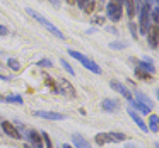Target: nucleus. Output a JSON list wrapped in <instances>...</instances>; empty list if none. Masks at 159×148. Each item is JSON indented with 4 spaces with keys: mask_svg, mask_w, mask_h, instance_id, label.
Masks as SVG:
<instances>
[{
    "mask_svg": "<svg viewBox=\"0 0 159 148\" xmlns=\"http://www.w3.org/2000/svg\"><path fill=\"white\" fill-rule=\"evenodd\" d=\"M26 12H28V14H29V15H31V17H34V19H36V21H38V22H39V24H41V26H43V27H46V29H48V31H50V32H52V34H55V36H57V38H60V39H63V34H62V31H58V29H57V27H55V26H53V24H52V22H50V21H48V19H46V17H43V15H41V14H38V12H36V11H33V9H26Z\"/></svg>",
    "mask_w": 159,
    "mask_h": 148,
    "instance_id": "f257e3e1",
    "label": "nucleus"
},
{
    "mask_svg": "<svg viewBox=\"0 0 159 148\" xmlns=\"http://www.w3.org/2000/svg\"><path fill=\"white\" fill-rule=\"evenodd\" d=\"M67 53H69V55L72 56V58H75L77 61H80V63H82V65L86 66L87 70H91V72H94V73H101V66L98 65L96 61H93V60H89L87 56H84L82 53L75 51V49H69Z\"/></svg>",
    "mask_w": 159,
    "mask_h": 148,
    "instance_id": "f03ea898",
    "label": "nucleus"
},
{
    "mask_svg": "<svg viewBox=\"0 0 159 148\" xmlns=\"http://www.w3.org/2000/svg\"><path fill=\"white\" fill-rule=\"evenodd\" d=\"M123 133H99L96 134V143L98 145H106V143H118V141L125 140Z\"/></svg>",
    "mask_w": 159,
    "mask_h": 148,
    "instance_id": "7ed1b4c3",
    "label": "nucleus"
},
{
    "mask_svg": "<svg viewBox=\"0 0 159 148\" xmlns=\"http://www.w3.org/2000/svg\"><path fill=\"white\" fill-rule=\"evenodd\" d=\"M106 12H108V17H110V21L116 22L120 21L121 17V2L120 0H110L108 2V7H106Z\"/></svg>",
    "mask_w": 159,
    "mask_h": 148,
    "instance_id": "20e7f679",
    "label": "nucleus"
},
{
    "mask_svg": "<svg viewBox=\"0 0 159 148\" xmlns=\"http://www.w3.org/2000/svg\"><path fill=\"white\" fill-rule=\"evenodd\" d=\"M34 116L43 117V119H52V121H63V119H67L65 114L52 112V111H34Z\"/></svg>",
    "mask_w": 159,
    "mask_h": 148,
    "instance_id": "39448f33",
    "label": "nucleus"
},
{
    "mask_svg": "<svg viewBox=\"0 0 159 148\" xmlns=\"http://www.w3.org/2000/svg\"><path fill=\"white\" fill-rule=\"evenodd\" d=\"M110 87L113 90H116L118 94H121V95L125 97V99H128V100H134V97H132V92L127 89V87L123 85V83H120V82H116V80H111L110 82Z\"/></svg>",
    "mask_w": 159,
    "mask_h": 148,
    "instance_id": "423d86ee",
    "label": "nucleus"
},
{
    "mask_svg": "<svg viewBox=\"0 0 159 148\" xmlns=\"http://www.w3.org/2000/svg\"><path fill=\"white\" fill-rule=\"evenodd\" d=\"M147 36H149V44H151V48H157V38H159L157 24L149 26L147 27Z\"/></svg>",
    "mask_w": 159,
    "mask_h": 148,
    "instance_id": "0eeeda50",
    "label": "nucleus"
},
{
    "mask_svg": "<svg viewBox=\"0 0 159 148\" xmlns=\"http://www.w3.org/2000/svg\"><path fill=\"white\" fill-rule=\"evenodd\" d=\"M2 129H4L11 138H16V140H19V138L22 136V134L17 131V128H16L14 124L11 123V121H2Z\"/></svg>",
    "mask_w": 159,
    "mask_h": 148,
    "instance_id": "6e6552de",
    "label": "nucleus"
},
{
    "mask_svg": "<svg viewBox=\"0 0 159 148\" xmlns=\"http://www.w3.org/2000/svg\"><path fill=\"white\" fill-rule=\"evenodd\" d=\"M58 85H60V92L62 94H65V95H69V97H75V89L72 87V83H70L69 80L62 78L58 82Z\"/></svg>",
    "mask_w": 159,
    "mask_h": 148,
    "instance_id": "1a4fd4ad",
    "label": "nucleus"
},
{
    "mask_svg": "<svg viewBox=\"0 0 159 148\" xmlns=\"http://www.w3.org/2000/svg\"><path fill=\"white\" fill-rule=\"evenodd\" d=\"M72 141H74V145H75V148H91L89 141H87L82 134H77V133L72 134Z\"/></svg>",
    "mask_w": 159,
    "mask_h": 148,
    "instance_id": "9d476101",
    "label": "nucleus"
},
{
    "mask_svg": "<svg viewBox=\"0 0 159 148\" xmlns=\"http://www.w3.org/2000/svg\"><path fill=\"white\" fill-rule=\"evenodd\" d=\"M28 140L31 141V145H34V148H43V141H41V134H38L36 131H29L28 134Z\"/></svg>",
    "mask_w": 159,
    "mask_h": 148,
    "instance_id": "9b49d317",
    "label": "nucleus"
},
{
    "mask_svg": "<svg viewBox=\"0 0 159 148\" xmlns=\"http://www.w3.org/2000/svg\"><path fill=\"white\" fill-rule=\"evenodd\" d=\"M101 107H103V111H106V112H113V111L118 109V100L104 99L103 102H101Z\"/></svg>",
    "mask_w": 159,
    "mask_h": 148,
    "instance_id": "f8f14e48",
    "label": "nucleus"
},
{
    "mask_svg": "<svg viewBox=\"0 0 159 148\" xmlns=\"http://www.w3.org/2000/svg\"><path fill=\"white\" fill-rule=\"evenodd\" d=\"M128 114H130V117H132V119L135 121V124H137V126H139V128H140V129H142V131H144V133H145V131H147V126H145V123H144V121H142V117L139 116V114L135 112L134 109H130V107H128Z\"/></svg>",
    "mask_w": 159,
    "mask_h": 148,
    "instance_id": "ddd939ff",
    "label": "nucleus"
},
{
    "mask_svg": "<svg viewBox=\"0 0 159 148\" xmlns=\"http://www.w3.org/2000/svg\"><path fill=\"white\" fill-rule=\"evenodd\" d=\"M135 99H137V102H139V104L145 106L147 109H152V107H154V102H152V100L149 99L147 95H144V94H137V95H135Z\"/></svg>",
    "mask_w": 159,
    "mask_h": 148,
    "instance_id": "4468645a",
    "label": "nucleus"
},
{
    "mask_svg": "<svg viewBox=\"0 0 159 148\" xmlns=\"http://www.w3.org/2000/svg\"><path fill=\"white\" fill-rule=\"evenodd\" d=\"M147 129H151L152 133H157V129H159V117L156 116V114H151V117H149V128Z\"/></svg>",
    "mask_w": 159,
    "mask_h": 148,
    "instance_id": "2eb2a0df",
    "label": "nucleus"
},
{
    "mask_svg": "<svg viewBox=\"0 0 159 148\" xmlns=\"http://www.w3.org/2000/svg\"><path fill=\"white\" fill-rule=\"evenodd\" d=\"M130 106L134 107V111H135V112H137V111H139V112H144V114H149V112H151V109H147L145 106L139 104L137 100H130Z\"/></svg>",
    "mask_w": 159,
    "mask_h": 148,
    "instance_id": "dca6fc26",
    "label": "nucleus"
},
{
    "mask_svg": "<svg viewBox=\"0 0 159 148\" xmlns=\"http://www.w3.org/2000/svg\"><path fill=\"white\" fill-rule=\"evenodd\" d=\"M139 68H142L144 70V72H147V73H154L156 72V68H154V65H152L151 61H149V60H145V61H140V65H139Z\"/></svg>",
    "mask_w": 159,
    "mask_h": 148,
    "instance_id": "f3484780",
    "label": "nucleus"
},
{
    "mask_svg": "<svg viewBox=\"0 0 159 148\" xmlns=\"http://www.w3.org/2000/svg\"><path fill=\"white\" fill-rule=\"evenodd\" d=\"M0 100H4V102H12V104H22V97L21 95H0Z\"/></svg>",
    "mask_w": 159,
    "mask_h": 148,
    "instance_id": "a211bd4d",
    "label": "nucleus"
},
{
    "mask_svg": "<svg viewBox=\"0 0 159 148\" xmlns=\"http://www.w3.org/2000/svg\"><path fill=\"white\" fill-rule=\"evenodd\" d=\"M135 77H137V78H140V80H147V82H149V80H152V75H151V73L144 72V70L139 68V66L135 68Z\"/></svg>",
    "mask_w": 159,
    "mask_h": 148,
    "instance_id": "6ab92c4d",
    "label": "nucleus"
},
{
    "mask_svg": "<svg viewBox=\"0 0 159 148\" xmlns=\"http://www.w3.org/2000/svg\"><path fill=\"white\" fill-rule=\"evenodd\" d=\"M7 65H9V68L14 70V72H19V70H21V63H19L16 58H9L7 60Z\"/></svg>",
    "mask_w": 159,
    "mask_h": 148,
    "instance_id": "aec40b11",
    "label": "nucleus"
},
{
    "mask_svg": "<svg viewBox=\"0 0 159 148\" xmlns=\"http://www.w3.org/2000/svg\"><path fill=\"white\" fill-rule=\"evenodd\" d=\"M125 2H127V14H128V17H134V15H135L134 0H125Z\"/></svg>",
    "mask_w": 159,
    "mask_h": 148,
    "instance_id": "412c9836",
    "label": "nucleus"
},
{
    "mask_svg": "<svg viewBox=\"0 0 159 148\" xmlns=\"http://www.w3.org/2000/svg\"><path fill=\"white\" fill-rule=\"evenodd\" d=\"M127 46L128 44L125 41H113V43H110V48L111 49H125Z\"/></svg>",
    "mask_w": 159,
    "mask_h": 148,
    "instance_id": "4be33fe9",
    "label": "nucleus"
},
{
    "mask_svg": "<svg viewBox=\"0 0 159 148\" xmlns=\"http://www.w3.org/2000/svg\"><path fill=\"white\" fill-rule=\"evenodd\" d=\"M36 66H41V68H50V66H53V61H52V60H48V58H45V60H39V61L36 63Z\"/></svg>",
    "mask_w": 159,
    "mask_h": 148,
    "instance_id": "5701e85b",
    "label": "nucleus"
},
{
    "mask_svg": "<svg viewBox=\"0 0 159 148\" xmlns=\"http://www.w3.org/2000/svg\"><path fill=\"white\" fill-rule=\"evenodd\" d=\"M45 83H46V87L52 89V92H58V89H57V85H55V82H53L52 77H45Z\"/></svg>",
    "mask_w": 159,
    "mask_h": 148,
    "instance_id": "b1692460",
    "label": "nucleus"
},
{
    "mask_svg": "<svg viewBox=\"0 0 159 148\" xmlns=\"http://www.w3.org/2000/svg\"><path fill=\"white\" fill-rule=\"evenodd\" d=\"M60 63H62L63 70H65L67 73H70V75H75V72H74V68H72V66H70V63L67 61V60H62V61H60Z\"/></svg>",
    "mask_w": 159,
    "mask_h": 148,
    "instance_id": "393cba45",
    "label": "nucleus"
},
{
    "mask_svg": "<svg viewBox=\"0 0 159 148\" xmlns=\"http://www.w3.org/2000/svg\"><path fill=\"white\" fill-rule=\"evenodd\" d=\"M93 11H94V2H87V4H86V7H84V12L91 14Z\"/></svg>",
    "mask_w": 159,
    "mask_h": 148,
    "instance_id": "a878e982",
    "label": "nucleus"
},
{
    "mask_svg": "<svg viewBox=\"0 0 159 148\" xmlns=\"http://www.w3.org/2000/svg\"><path fill=\"white\" fill-rule=\"evenodd\" d=\"M41 136H43V140H45V143H46V146H48V148H52V140H50V136H48V133H41Z\"/></svg>",
    "mask_w": 159,
    "mask_h": 148,
    "instance_id": "bb28decb",
    "label": "nucleus"
},
{
    "mask_svg": "<svg viewBox=\"0 0 159 148\" xmlns=\"http://www.w3.org/2000/svg\"><path fill=\"white\" fill-rule=\"evenodd\" d=\"M128 29H130L132 36H134V39H135V38H137V29H135V24H134V22H130V24H128Z\"/></svg>",
    "mask_w": 159,
    "mask_h": 148,
    "instance_id": "cd10ccee",
    "label": "nucleus"
},
{
    "mask_svg": "<svg viewBox=\"0 0 159 148\" xmlns=\"http://www.w3.org/2000/svg\"><path fill=\"white\" fill-rule=\"evenodd\" d=\"M93 24H99V26H104V17H93Z\"/></svg>",
    "mask_w": 159,
    "mask_h": 148,
    "instance_id": "c85d7f7f",
    "label": "nucleus"
},
{
    "mask_svg": "<svg viewBox=\"0 0 159 148\" xmlns=\"http://www.w3.org/2000/svg\"><path fill=\"white\" fill-rule=\"evenodd\" d=\"M0 36H7V27L5 26H0Z\"/></svg>",
    "mask_w": 159,
    "mask_h": 148,
    "instance_id": "c756f323",
    "label": "nucleus"
},
{
    "mask_svg": "<svg viewBox=\"0 0 159 148\" xmlns=\"http://www.w3.org/2000/svg\"><path fill=\"white\" fill-rule=\"evenodd\" d=\"M87 2H89V0H77V4H79L80 7H82V9L86 7V4H87Z\"/></svg>",
    "mask_w": 159,
    "mask_h": 148,
    "instance_id": "7c9ffc66",
    "label": "nucleus"
},
{
    "mask_svg": "<svg viewBox=\"0 0 159 148\" xmlns=\"http://www.w3.org/2000/svg\"><path fill=\"white\" fill-rule=\"evenodd\" d=\"M0 80H11L9 77H5V75H0Z\"/></svg>",
    "mask_w": 159,
    "mask_h": 148,
    "instance_id": "2f4dec72",
    "label": "nucleus"
},
{
    "mask_svg": "<svg viewBox=\"0 0 159 148\" xmlns=\"http://www.w3.org/2000/svg\"><path fill=\"white\" fill-rule=\"evenodd\" d=\"M67 2H69V4H75V0H67Z\"/></svg>",
    "mask_w": 159,
    "mask_h": 148,
    "instance_id": "473e14b6",
    "label": "nucleus"
},
{
    "mask_svg": "<svg viewBox=\"0 0 159 148\" xmlns=\"http://www.w3.org/2000/svg\"><path fill=\"white\" fill-rule=\"evenodd\" d=\"M125 148H134V145H127V146H125Z\"/></svg>",
    "mask_w": 159,
    "mask_h": 148,
    "instance_id": "72a5a7b5",
    "label": "nucleus"
},
{
    "mask_svg": "<svg viewBox=\"0 0 159 148\" xmlns=\"http://www.w3.org/2000/svg\"><path fill=\"white\" fill-rule=\"evenodd\" d=\"M63 148H72V146H70V145H63Z\"/></svg>",
    "mask_w": 159,
    "mask_h": 148,
    "instance_id": "f704fd0d",
    "label": "nucleus"
},
{
    "mask_svg": "<svg viewBox=\"0 0 159 148\" xmlns=\"http://www.w3.org/2000/svg\"><path fill=\"white\" fill-rule=\"evenodd\" d=\"M24 148H33V146H31V145H24Z\"/></svg>",
    "mask_w": 159,
    "mask_h": 148,
    "instance_id": "c9c22d12",
    "label": "nucleus"
}]
</instances>
